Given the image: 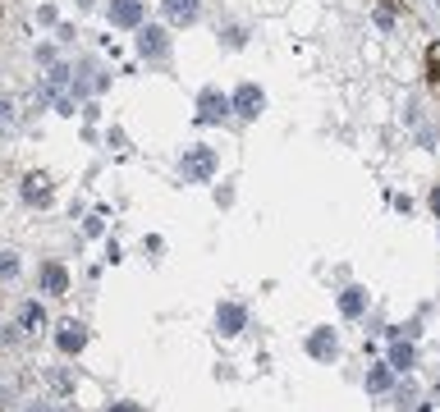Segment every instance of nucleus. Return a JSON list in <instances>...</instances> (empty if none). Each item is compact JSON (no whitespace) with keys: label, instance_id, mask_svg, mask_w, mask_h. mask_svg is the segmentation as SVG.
I'll list each match as a JSON object with an SVG mask.
<instances>
[{"label":"nucleus","instance_id":"obj_1","mask_svg":"<svg viewBox=\"0 0 440 412\" xmlns=\"http://www.w3.org/2000/svg\"><path fill=\"white\" fill-rule=\"evenodd\" d=\"M179 174L188 183H207L211 174H216V151H211V147H193V151H184Z\"/></svg>","mask_w":440,"mask_h":412},{"label":"nucleus","instance_id":"obj_2","mask_svg":"<svg viewBox=\"0 0 440 412\" xmlns=\"http://www.w3.org/2000/svg\"><path fill=\"white\" fill-rule=\"evenodd\" d=\"M261 105H266V96H261V87H252V83H243L239 92L230 96V110H239L243 120H257V115H261Z\"/></svg>","mask_w":440,"mask_h":412},{"label":"nucleus","instance_id":"obj_3","mask_svg":"<svg viewBox=\"0 0 440 412\" xmlns=\"http://www.w3.org/2000/svg\"><path fill=\"white\" fill-rule=\"evenodd\" d=\"M111 23L115 28H138L142 23V0H111Z\"/></svg>","mask_w":440,"mask_h":412},{"label":"nucleus","instance_id":"obj_4","mask_svg":"<svg viewBox=\"0 0 440 412\" xmlns=\"http://www.w3.org/2000/svg\"><path fill=\"white\" fill-rule=\"evenodd\" d=\"M138 51L147 55V60H161V55L170 51V42H165L161 28H138Z\"/></svg>","mask_w":440,"mask_h":412},{"label":"nucleus","instance_id":"obj_5","mask_svg":"<svg viewBox=\"0 0 440 412\" xmlns=\"http://www.w3.org/2000/svg\"><path fill=\"white\" fill-rule=\"evenodd\" d=\"M42 289L51 293V298H64V293H69V275H64L60 261H46L42 266Z\"/></svg>","mask_w":440,"mask_h":412},{"label":"nucleus","instance_id":"obj_6","mask_svg":"<svg viewBox=\"0 0 440 412\" xmlns=\"http://www.w3.org/2000/svg\"><path fill=\"white\" fill-rule=\"evenodd\" d=\"M243 321H248V311H243L239 302H220V307H216V326H220V335H239Z\"/></svg>","mask_w":440,"mask_h":412},{"label":"nucleus","instance_id":"obj_7","mask_svg":"<svg viewBox=\"0 0 440 412\" xmlns=\"http://www.w3.org/2000/svg\"><path fill=\"white\" fill-rule=\"evenodd\" d=\"M225 110H230V96H220L216 87H211V92H202V101H198V120H202V124L220 120Z\"/></svg>","mask_w":440,"mask_h":412},{"label":"nucleus","instance_id":"obj_8","mask_svg":"<svg viewBox=\"0 0 440 412\" xmlns=\"http://www.w3.org/2000/svg\"><path fill=\"white\" fill-rule=\"evenodd\" d=\"M55 343H60V353H69V357H74V353H83L87 330L78 326V321H64V326H60V335H55Z\"/></svg>","mask_w":440,"mask_h":412},{"label":"nucleus","instance_id":"obj_9","mask_svg":"<svg viewBox=\"0 0 440 412\" xmlns=\"http://www.w3.org/2000/svg\"><path fill=\"white\" fill-rule=\"evenodd\" d=\"M308 353H312V357H321V362H330V357L339 353V343H335V335H330V330H312Z\"/></svg>","mask_w":440,"mask_h":412},{"label":"nucleus","instance_id":"obj_10","mask_svg":"<svg viewBox=\"0 0 440 412\" xmlns=\"http://www.w3.org/2000/svg\"><path fill=\"white\" fill-rule=\"evenodd\" d=\"M198 0H165V14H170V23H193L198 18Z\"/></svg>","mask_w":440,"mask_h":412},{"label":"nucleus","instance_id":"obj_11","mask_svg":"<svg viewBox=\"0 0 440 412\" xmlns=\"http://www.w3.org/2000/svg\"><path fill=\"white\" fill-rule=\"evenodd\" d=\"M339 311H344V316H363L367 311V289H344L339 293Z\"/></svg>","mask_w":440,"mask_h":412},{"label":"nucleus","instance_id":"obj_12","mask_svg":"<svg viewBox=\"0 0 440 412\" xmlns=\"http://www.w3.org/2000/svg\"><path fill=\"white\" fill-rule=\"evenodd\" d=\"M42 326H46V311L37 307V302H23V311H18V330H28V335H37Z\"/></svg>","mask_w":440,"mask_h":412},{"label":"nucleus","instance_id":"obj_13","mask_svg":"<svg viewBox=\"0 0 440 412\" xmlns=\"http://www.w3.org/2000/svg\"><path fill=\"white\" fill-rule=\"evenodd\" d=\"M390 380H395V367H390V362H385V367H371V371H367V389H371V394H385Z\"/></svg>","mask_w":440,"mask_h":412},{"label":"nucleus","instance_id":"obj_14","mask_svg":"<svg viewBox=\"0 0 440 412\" xmlns=\"http://www.w3.org/2000/svg\"><path fill=\"white\" fill-rule=\"evenodd\" d=\"M390 367H395V371H408V367H413V343H390Z\"/></svg>","mask_w":440,"mask_h":412},{"label":"nucleus","instance_id":"obj_15","mask_svg":"<svg viewBox=\"0 0 440 412\" xmlns=\"http://www.w3.org/2000/svg\"><path fill=\"white\" fill-rule=\"evenodd\" d=\"M0 275H5V280H14V275H18V261L9 257V252H0Z\"/></svg>","mask_w":440,"mask_h":412},{"label":"nucleus","instance_id":"obj_16","mask_svg":"<svg viewBox=\"0 0 440 412\" xmlns=\"http://www.w3.org/2000/svg\"><path fill=\"white\" fill-rule=\"evenodd\" d=\"M111 412H142V408H138V404H115Z\"/></svg>","mask_w":440,"mask_h":412},{"label":"nucleus","instance_id":"obj_17","mask_svg":"<svg viewBox=\"0 0 440 412\" xmlns=\"http://www.w3.org/2000/svg\"><path fill=\"white\" fill-rule=\"evenodd\" d=\"M427 202H431V211L440 215V188H431V198H427Z\"/></svg>","mask_w":440,"mask_h":412},{"label":"nucleus","instance_id":"obj_18","mask_svg":"<svg viewBox=\"0 0 440 412\" xmlns=\"http://www.w3.org/2000/svg\"><path fill=\"white\" fill-rule=\"evenodd\" d=\"M9 115H14V110H9V101H5V96H0V120H9Z\"/></svg>","mask_w":440,"mask_h":412},{"label":"nucleus","instance_id":"obj_19","mask_svg":"<svg viewBox=\"0 0 440 412\" xmlns=\"http://www.w3.org/2000/svg\"><path fill=\"white\" fill-rule=\"evenodd\" d=\"M385 5H395V0H385Z\"/></svg>","mask_w":440,"mask_h":412}]
</instances>
